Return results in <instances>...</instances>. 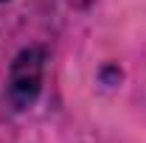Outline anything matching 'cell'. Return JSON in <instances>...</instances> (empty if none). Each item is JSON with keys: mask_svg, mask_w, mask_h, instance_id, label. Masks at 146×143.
<instances>
[{"mask_svg": "<svg viewBox=\"0 0 146 143\" xmlns=\"http://www.w3.org/2000/svg\"><path fill=\"white\" fill-rule=\"evenodd\" d=\"M42 62L45 56L39 48L20 51L9 70V101L14 109H28L42 87Z\"/></svg>", "mask_w": 146, "mask_h": 143, "instance_id": "cell-1", "label": "cell"}, {"mask_svg": "<svg viewBox=\"0 0 146 143\" xmlns=\"http://www.w3.org/2000/svg\"><path fill=\"white\" fill-rule=\"evenodd\" d=\"M70 3H76V6H84V3H90V0H70Z\"/></svg>", "mask_w": 146, "mask_h": 143, "instance_id": "cell-2", "label": "cell"}, {"mask_svg": "<svg viewBox=\"0 0 146 143\" xmlns=\"http://www.w3.org/2000/svg\"><path fill=\"white\" fill-rule=\"evenodd\" d=\"M0 3H3V0H0Z\"/></svg>", "mask_w": 146, "mask_h": 143, "instance_id": "cell-3", "label": "cell"}]
</instances>
